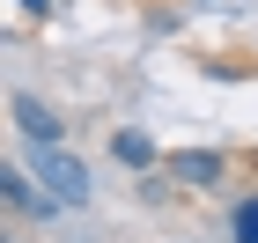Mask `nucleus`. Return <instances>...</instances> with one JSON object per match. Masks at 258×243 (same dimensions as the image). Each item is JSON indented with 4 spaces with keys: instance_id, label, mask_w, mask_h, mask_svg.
<instances>
[{
    "instance_id": "nucleus-2",
    "label": "nucleus",
    "mask_w": 258,
    "mask_h": 243,
    "mask_svg": "<svg viewBox=\"0 0 258 243\" xmlns=\"http://www.w3.org/2000/svg\"><path fill=\"white\" fill-rule=\"evenodd\" d=\"M8 118L22 125V140H37V147H59V140H67V125H59V111H44L37 96H15V103H8Z\"/></svg>"
},
{
    "instance_id": "nucleus-5",
    "label": "nucleus",
    "mask_w": 258,
    "mask_h": 243,
    "mask_svg": "<svg viewBox=\"0 0 258 243\" xmlns=\"http://www.w3.org/2000/svg\"><path fill=\"white\" fill-rule=\"evenodd\" d=\"M8 206H15V214H30V206H44V214H52V199H44V192H30V177H22V170H8Z\"/></svg>"
},
{
    "instance_id": "nucleus-3",
    "label": "nucleus",
    "mask_w": 258,
    "mask_h": 243,
    "mask_svg": "<svg viewBox=\"0 0 258 243\" xmlns=\"http://www.w3.org/2000/svg\"><path fill=\"white\" fill-rule=\"evenodd\" d=\"M229 177V162L214 155V147H184V155H170V184H192V192H207V184Z\"/></svg>"
},
{
    "instance_id": "nucleus-7",
    "label": "nucleus",
    "mask_w": 258,
    "mask_h": 243,
    "mask_svg": "<svg viewBox=\"0 0 258 243\" xmlns=\"http://www.w3.org/2000/svg\"><path fill=\"white\" fill-rule=\"evenodd\" d=\"M22 8H30V15H44V8H52V0H22Z\"/></svg>"
},
{
    "instance_id": "nucleus-6",
    "label": "nucleus",
    "mask_w": 258,
    "mask_h": 243,
    "mask_svg": "<svg viewBox=\"0 0 258 243\" xmlns=\"http://www.w3.org/2000/svg\"><path fill=\"white\" fill-rule=\"evenodd\" d=\"M236 243H258V199L236 206Z\"/></svg>"
},
{
    "instance_id": "nucleus-1",
    "label": "nucleus",
    "mask_w": 258,
    "mask_h": 243,
    "mask_svg": "<svg viewBox=\"0 0 258 243\" xmlns=\"http://www.w3.org/2000/svg\"><path fill=\"white\" fill-rule=\"evenodd\" d=\"M37 184H44V199L52 206H89V170H81L67 147H37Z\"/></svg>"
},
{
    "instance_id": "nucleus-4",
    "label": "nucleus",
    "mask_w": 258,
    "mask_h": 243,
    "mask_svg": "<svg viewBox=\"0 0 258 243\" xmlns=\"http://www.w3.org/2000/svg\"><path fill=\"white\" fill-rule=\"evenodd\" d=\"M111 155H118L125 170H148V162H155V140H148V133H118V140H111Z\"/></svg>"
}]
</instances>
